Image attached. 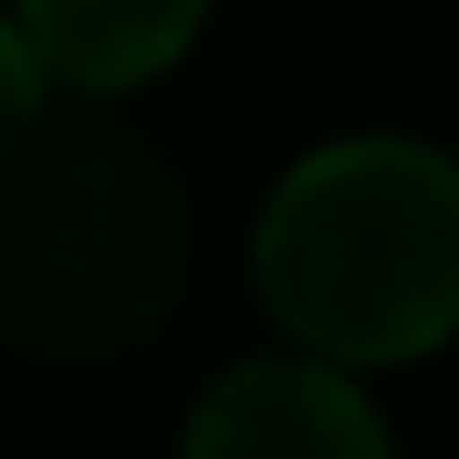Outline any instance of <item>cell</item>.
<instances>
[{
	"instance_id": "3",
	"label": "cell",
	"mask_w": 459,
	"mask_h": 459,
	"mask_svg": "<svg viewBox=\"0 0 459 459\" xmlns=\"http://www.w3.org/2000/svg\"><path fill=\"white\" fill-rule=\"evenodd\" d=\"M178 459H397V449H386V418L366 407V386L344 366L251 355L188 407Z\"/></svg>"
},
{
	"instance_id": "1",
	"label": "cell",
	"mask_w": 459,
	"mask_h": 459,
	"mask_svg": "<svg viewBox=\"0 0 459 459\" xmlns=\"http://www.w3.org/2000/svg\"><path fill=\"white\" fill-rule=\"evenodd\" d=\"M188 292V178L146 126L74 115L0 157V344L22 366H126Z\"/></svg>"
},
{
	"instance_id": "5",
	"label": "cell",
	"mask_w": 459,
	"mask_h": 459,
	"mask_svg": "<svg viewBox=\"0 0 459 459\" xmlns=\"http://www.w3.org/2000/svg\"><path fill=\"white\" fill-rule=\"evenodd\" d=\"M42 115H53V74L31 63L22 22H0V157H11V146H22Z\"/></svg>"
},
{
	"instance_id": "4",
	"label": "cell",
	"mask_w": 459,
	"mask_h": 459,
	"mask_svg": "<svg viewBox=\"0 0 459 459\" xmlns=\"http://www.w3.org/2000/svg\"><path fill=\"white\" fill-rule=\"evenodd\" d=\"M31 42V63L74 94H126L146 74H168L199 42L209 0H22L11 11Z\"/></svg>"
},
{
	"instance_id": "2",
	"label": "cell",
	"mask_w": 459,
	"mask_h": 459,
	"mask_svg": "<svg viewBox=\"0 0 459 459\" xmlns=\"http://www.w3.org/2000/svg\"><path fill=\"white\" fill-rule=\"evenodd\" d=\"M261 303L314 366H407L459 334V157L334 136L251 230Z\"/></svg>"
}]
</instances>
